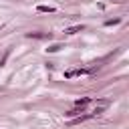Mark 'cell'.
Returning a JSON list of instances; mask_svg holds the SVG:
<instances>
[{"label": "cell", "mask_w": 129, "mask_h": 129, "mask_svg": "<svg viewBox=\"0 0 129 129\" xmlns=\"http://www.w3.org/2000/svg\"><path fill=\"white\" fill-rule=\"evenodd\" d=\"M87 73H91V71H87V69H79V71H67V73H64V77H67V79H73V77H77V75H87Z\"/></svg>", "instance_id": "cell-1"}, {"label": "cell", "mask_w": 129, "mask_h": 129, "mask_svg": "<svg viewBox=\"0 0 129 129\" xmlns=\"http://www.w3.org/2000/svg\"><path fill=\"white\" fill-rule=\"evenodd\" d=\"M117 22H119V18H115V20H107L105 24H107V26H111V24H117Z\"/></svg>", "instance_id": "cell-7"}, {"label": "cell", "mask_w": 129, "mask_h": 129, "mask_svg": "<svg viewBox=\"0 0 129 129\" xmlns=\"http://www.w3.org/2000/svg\"><path fill=\"white\" fill-rule=\"evenodd\" d=\"M38 12H54L52 6H38Z\"/></svg>", "instance_id": "cell-6"}, {"label": "cell", "mask_w": 129, "mask_h": 129, "mask_svg": "<svg viewBox=\"0 0 129 129\" xmlns=\"http://www.w3.org/2000/svg\"><path fill=\"white\" fill-rule=\"evenodd\" d=\"M89 103H91V99H79L75 105H77V107H85V105H89Z\"/></svg>", "instance_id": "cell-5"}, {"label": "cell", "mask_w": 129, "mask_h": 129, "mask_svg": "<svg viewBox=\"0 0 129 129\" xmlns=\"http://www.w3.org/2000/svg\"><path fill=\"white\" fill-rule=\"evenodd\" d=\"M28 36H30V38H48L50 34H42V32H30Z\"/></svg>", "instance_id": "cell-3"}, {"label": "cell", "mask_w": 129, "mask_h": 129, "mask_svg": "<svg viewBox=\"0 0 129 129\" xmlns=\"http://www.w3.org/2000/svg\"><path fill=\"white\" fill-rule=\"evenodd\" d=\"M81 30H85V26H83V24H77V26H71V28H67L64 32H67V34H75V32H81Z\"/></svg>", "instance_id": "cell-2"}, {"label": "cell", "mask_w": 129, "mask_h": 129, "mask_svg": "<svg viewBox=\"0 0 129 129\" xmlns=\"http://www.w3.org/2000/svg\"><path fill=\"white\" fill-rule=\"evenodd\" d=\"M60 48H62V44H50L46 50H48V52H56V50H60Z\"/></svg>", "instance_id": "cell-4"}]
</instances>
